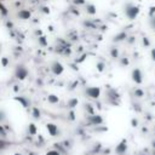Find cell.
Returning <instances> with one entry per match:
<instances>
[{
    "label": "cell",
    "instance_id": "cell-17",
    "mask_svg": "<svg viewBox=\"0 0 155 155\" xmlns=\"http://www.w3.org/2000/svg\"><path fill=\"white\" fill-rule=\"evenodd\" d=\"M45 155H62L58 150H56V149H51V150H49V151H46V154Z\"/></svg>",
    "mask_w": 155,
    "mask_h": 155
},
{
    "label": "cell",
    "instance_id": "cell-1",
    "mask_svg": "<svg viewBox=\"0 0 155 155\" xmlns=\"http://www.w3.org/2000/svg\"><path fill=\"white\" fill-rule=\"evenodd\" d=\"M15 78L18 80H24L28 75H29V70L24 64H18L15 68Z\"/></svg>",
    "mask_w": 155,
    "mask_h": 155
},
{
    "label": "cell",
    "instance_id": "cell-9",
    "mask_svg": "<svg viewBox=\"0 0 155 155\" xmlns=\"http://www.w3.org/2000/svg\"><path fill=\"white\" fill-rule=\"evenodd\" d=\"M17 16L21 18V19H29L30 16H32V14H30L29 10H19Z\"/></svg>",
    "mask_w": 155,
    "mask_h": 155
},
{
    "label": "cell",
    "instance_id": "cell-7",
    "mask_svg": "<svg viewBox=\"0 0 155 155\" xmlns=\"http://www.w3.org/2000/svg\"><path fill=\"white\" fill-rule=\"evenodd\" d=\"M89 122L91 124V125L98 126V125H101V124H103V118L101 115H96V114L90 115L89 116Z\"/></svg>",
    "mask_w": 155,
    "mask_h": 155
},
{
    "label": "cell",
    "instance_id": "cell-8",
    "mask_svg": "<svg viewBox=\"0 0 155 155\" xmlns=\"http://www.w3.org/2000/svg\"><path fill=\"white\" fill-rule=\"evenodd\" d=\"M15 101H17L21 106H22L23 108H29L30 107V101L27 98V97H23V96H17L15 97Z\"/></svg>",
    "mask_w": 155,
    "mask_h": 155
},
{
    "label": "cell",
    "instance_id": "cell-18",
    "mask_svg": "<svg viewBox=\"0 0 155 155\" xmlns=\"http://www.w3.org/2000/svg\"><path fill=\"white\" fill-rule=\"evenodd\" d=\"M96 67H97L98 71H103V70H104V63H103V62H98V63L96 64Z\"/></svg>",
    "mask_w": 155,
    "mask_h": 155
},
{
    "label": "cell",
    "instance_id": "cell-2",
    "mask_svg": "<svg viewBox=\"0 0 155 155\" xmlns=\"http://www.w3.org/2000/svg\"><path fill=\"white\" fill-rule=\"evenodd\" d=\"M138 12H139L138 7L133 6L132 4H129V5L125 7V14H126V16H127L130 19H133V18H135V17L138 15Z\"/></svg>",
    "mask_w": 155,
    "mask_h": 155
},
{
    "label": "cell",
    "instance_id": "cell-4",
    "mask_svg": "<svg viewBox=\"0 0 155 155\" xmlns=\"http://www.w3.org/2000/svg\"><path fill=\"white\" fill-rule=\"evenodd\" d=\"M86 95L90 97V98H94V99H97L99 96H101V89L99 87H87L86 89Z\"/></svg>",
    "mask_w": 155,
    "mask_h": 155
},
{
    "label": "cell",
    "instance_id": "cell-6",
    "mask_svg": "<svg viewBox=\"0 0 155 155\" xmlns=\"http://www.w3.org/2000/svg\"><path fill=\"white\" fill-rule=\"evenodd\" d=\"M126 150H127V142H126V139H122V141L118 144V146H116L115 153L119 154V155H121V154H125Z\"/></svg>",
    "mask_w": 155,
    "mask_h": 155
},
{
    "label": "cell",
    "instance_id": "cell-14",
    "mask_svg": "<svg viewBox=\"0 0 155 155\" xmlns=\"http://www.w3.org/2000/svg\"><path fill=\"white\" fill-rule=\"evenodd\" d=\"M86 12L90 14V15H95L97 12V9L94 4H87L86 5Z\"/></svg>",
    "mask_w": 155,
    "mask_h": 155
},
{
    "label": "cell",
    "instance_id": "cell-24",
    "mask_svg": "<svg viewBox=\"0 0 155 155\" xmlns=\"http://www.w3.org/2000/svg\"><path fill=\"white\" fill-rule=\"evenodd\" d=\"M43 10H44V12H45V14H49V12H50V10H49L47 7H43Z\"/></svg>",
    "mask_w": 155,
    "mask_h": 155
},
{
    "label": "cell",
    "instance_id": "cell-19",
    "mask_svg": "<svg viewBox=\"0 0 155 155\" xmlns=\"http://www.w3.org/2000/svg\"><path fill=\"white\" fill-rule=\"evenodd\" d=\"M39 44H40L41 46H46V45H47L46 40H45V36H40V38H39Z\"/></svg>",
    "mask_w": 155,
    "mask_h": 155
},
{
    "label": "cell",
    "instance_id": "cell-10",
    "mask_svg": "<svg viewBox=\"0 0 155 155\" xmlns=\"http://www.w3.org/2000/svg\"><path fill=\"white\" fill-rule=\"evenodd\" d=\"M132 79L133 81H136V82H142V73H141V70L139 69H135L132 71Z\"/></svg>",
    "mask_w": 155,
    "mask_h": 155
},
{
    "label": "cell",
    "instance_id": "cell-12",
    "mask_svg": "<svg viewBox=\"0 0 155 155\" xmlns=\"http://www.w3.org/2000/svg\"><path fill=\"white\" fill-rule=\"evenodd\" d=\"M78 103H79L78 98H70V99L67 102V108H69V109H74V108L78 106Z\"/></svg>",
    "mask_w": 155,
    "mask_h": 155
},
{
    "label": "cell",
    "instance_id": "cell-20",
    "mask_svg": "<svg viewBox=\"0 0 155 155\" xmlns=\"http://www.w3.org/2000/svg\"><path fill=\"white\" fill-rule=\"evenodd\" d=\"M73 4L74 5H85L86 0H73Z\"/></svg>",
    "mask_w": 155,
    "mask_h": 155
},
{
    "label": "cell",
    "instance_id": "cell-25",
    "mask_svg": "<svg viewBox=\"0 0 155 155\" xmlns=\"http://www.w3.org/2000/svg\"><path fill=\"white\" fill-rule=\"evenodd\" d=\"M14 155H23V154H22V153H18V151H17V153H15Z\"/></svg>",
    "mask_w": 155,
    "mask_h": 155
},
{
    "label": "cell",
    "instance_id": "cell-21",
    "mask_svg": "<svg viewBox=\"0 0 155 155\" xmlns=\"http://www.w3.org/2000/svg\"><path fill=\"white\" fill-rule=\"evenodd\" d=\"M6 120V115H5V113L3 110H0V122H3Z\"/></svg>",
    "mask_w": 155,
    "mask_h": 155
},
{
    "label": "cell",
    "instance_id": "cell-11",
    "mask_svg": "<svg viewBox=\"0 0 155 155\" xmlns=\"http://www.w3.org/2000/svg\"><path fill=\"white\" fill-rule=\"evenodd\" d=\"M28 133L30 136H36V133H38V127L33 122H30L29 125H28Z\"/></svg>",
    "mask_w": 155,
    "mask_h": 155
},
{
    "label": "cell",
    "instance_id": "cell-23",
    "mask_svg": "<svg viewBox=\"0 0 155 155\" xmlns=\"http://www.w3.org/2000/svg\"><path fill=\"white\" fill-rule=\"evenodd\" d=\"M0 133H1V135H3L4 137L6 136V131L4 130V127H3V126H0Z\"/></svg>",
    "mask_w": 155,
    "mask_h": 155
},
{
    "label": "cell",
    "instance_id": "cell-16",
    "mask_svg": "<svg viewBox=\"0 0 155 155\" xmlns=\"http://www.w3.org/2000/svg\"><path fill=\"white\" fill-rule=\"evenodd\" d=\"M0 62H1V66L4 68H6L9 66V58L7 57H3V58H0Z\"/></svg>",
    "mask_w": 155,
    "mask_h": 155
},
{
    "label": "cell",
    "instance_id": "cell-5",
    "mask_svg": "<svg viewBox=\"0 0 155 155\" xmlns=\"http://www.w3.org/2000/svg\"><path fill=\"white\" fill-rule=\"evenodd\" d=\"M51 70H52V73L55 75H61L64 71V67H63L62 63H59L58 61H56V62L52 63V66H51Z\"/></svg>",
    "mask_w": 155,
    "mask_h": 155
},
{
    "label": "cell",
    "instance_id": "cell-3",
    "mask_svg": "<svg viewBox=\"0 0 155 155\" xmlns=\"http://www.w3.org/2000/svg\"><path fill=\"white\" fill-rule=\"evenodd\" d=\"M46 130H47L49 135H50L51 137H57V136L59 135V133H61L59 127L56 125V124H54V122H49V124H46Z\"/></svg>",
    "mask_w": 155,
    "mask_h": 155
},
{
    "label": "cell",
    "instance_id": "cell-22",
    "mask_svg": "<svg viewBox=\"0 0 155 155\" xmlns=\"http://www.w3.org/2000/svg\"><path fill=\"white\" fill-rule=\"evenodd\" d=\"M69 119H70V120H74V119H75V113H74L73 109L69 111Z\"/></svg>",
    "mask_w": 155,
    "mask_h": 155
},
{
    "label": "cell",
    "instance_id": "cell-13",
    "mask_svg": "<svg viewBox=\"0 0 155 155\" xmlns=\"http://www.w3.org/2000/svg\"><path fill=\"white\" fill-rule=\"evenodd\" d=\"M47 102L51 103V104H57L59 102V97L56 96V95H49L47 96Z\"/></svg>",
    "mask_w": 155,
    "mask_h": 155
},
{
    "label": "cell",
    "instance_id": "cell-15",
    "mask_svg": "<svg viewBox=\"0 0 155 155\" xmlns=\"http://www.w3.org/2000/svg\"><path fill=\"white\" fill-rule=\"evenodd\" d=\"M32 115H33L34 119H40V118H41V113H40V110H39L36 107H34V108L32 109Z\"/></svg>",
    "mask_w": 155,
    "mask_h": 155
}]
</instances>
